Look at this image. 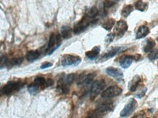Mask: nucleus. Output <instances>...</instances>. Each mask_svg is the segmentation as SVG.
Returning a JSON list of instances; mask_svg holds the SVG:
<instances>
[{
    "mask_svg": "<svg viewBox=\"0 0 158 118\" xmlns=\"http://www.w3.org/2000/svg\"><path fill=\"white\" fill-rule=\"evenodd\" d=\"M75 78L76 75L74 74H69L62 77L58 82V89L60 90V92L63 93H68V88L74 82Z\"/></svg>",
    "mask_w": 158,
    "mask_h": 118,
    "instance_id": "nucleus-1",
    "label": "nucleus"
},
{
    "mask_svg": "<svg viewBox=\"0 0 158 118\" xmlns=\"http://www.w3.org/2000/svg\"><path fill=\"white\" fill-rule=\"evenodd\" d=\"M106 82L104 80H98L93 84L91 91H90V98L93 100L95 97L105 88Z\"/></svg>",
    "mask_w": 158,
    "mask_h": 118,
    "instance_id": "nucleus-2",
    "label": "nucleus"
},
{
    "mask_svg": "<svg viewBox=\"0 0 158 118\" xmlns=\"http://www.w3.org/2000/svg\"><path fill=\"white\" fill-rule=\"evenodd\" d=\"M91 23V18H89L87 15H84L82 20L80 22L77 23V24L74 26V29H73V32L76 34H78L82 33V32H84L87 27L90 25Z\"/></svg>",
    "mask_w": 158,
    "mask_h": 118,
    "instance_id": "nucleus-3",
    "label": "nucleus"
},
{
    "mask_svg": "<svg viewBox=\"0 0 158 118\" xmlns=\"http://www.w3.org/2000/svg\"><path fill=\"white\" fill-rule=\"evenodd\" d=\"M122 92V88L117 85H112L104 90L101 93V97L104 98H111L120 95Z\"/></svg>",
    "mask_w": 158,
    "mask_h": 118,
    "instance_id": "nucleus-4",
    "label": "nucleus"
},
{
    "mask_svg": "<svg viewBox=\"0 0 158 118\" xmlns=\"http://www.w3.org/2000/svg\"><path fill=\"white\" fill-rule=\"evenodd\" d=\"M95 73H82L78 77L77 80V84L80 86L82 85H88L90 82L93 80L95 77Z\"/></svg>",
    "mask_w": 158,
    "mask_h": 118,
    "instance_id": "nucleus-5",
    "label": "nucleus"
},
{
    "mask_svg": "<svg viewBox=\"0 0 158 118\" xmlns=\"http://www.w3.org/2000/svg\"><path fill=\"white\" fill-rule=\"evenodd\" d=\"M81 62V58L79 56H71V55H65L62 58L61 64L63 67L68 66H77Z\"/></svg>",
    "mask_w": 158,
    "mask_h": 118,
    "instance_id": "nucleus-6",
    "label": "nucleus"
},
{
    "mask_svg": "<svg viewBox=\"0 0 158 118\" xmlns=\"http://www.w3.org/2000/svg\"><path fill=\"white\" fill-rule=\"evenodd\" d=\"M137 102L134 99V98H131L127 104L126 106L124 107L122 112H120V117H125L131 115L135 109L136 106H137Z\"/></svg>",
    "mask_w": 158,
    "mask_h": 118,
    "instance_id": "nucleus-7",
    "label": "nucleus"
},
{
    "mask_svg": "<svg viewBox=\"0 0 158 118\" xmlns=\"http://www.w3.org/2000/svg\"><path fill=\"white\" fill-rule=\"evenodd\" d=\"M114 109V105L112 103H104L101 105H99L94 111V115H104L106 113L111 112Z\"/></svg>",
    "mask_w": 158,
    "mask_h": 118,
    "instance_id": "nucleus-8",
    "label": "nucleus"
},
{
    "mask_svg": "<svg viewBox=\"0 0 158 118\" xmlns=\"http://www.w3.org/2000/svg\"><path fill=\"white\" fill-rule=\"evenodd\" d=\"M20 85L19 82H9L6 85L3 87L0 90V94L1 95H9L15 91L17 88H18Z\"/></svg>",
    "mask_w": 158,
    "mask_h": 118,
    "instance_id": "nucleus-9",
    "label": "nucleus"
},
{
    "mask_svg": "<svg viewBox=\"0 0 158 118\" xmlns=\"http://www.w3.org/2000/svg\"><path fill=\"white\" fill-rule=\"evenodd\" d=\"M128 29V24H127L126 22L125 21H119L117 23H116V26L115 28V34H116L117 36H121L122 35H124V34L127 32Z\"/></svg>",
    "mask_w": 158,
    "mask_h": 118,
    "instance_id": "nucleus-10",
    "label": "nucleus"
},
{
    "mask_svg": "<svg viewBox=\"0 0 158 118\" xmlns=\"http://www.w3.org/2000/svg\"><path fill=\"white\" fill-rule=\"evenodd\" d=\"M106 72L109 76L114 77L119 81L122 80V77H123V73H122V70L115 68V67H108L106 69Z\"/></svg>",
    "mask_w": 158,
    "mask_h": 118,
    "instance_id": "nucleus-11",
    "label": "nucleus"
},
{
    "mask_svg": "<svg viewBox=\"0 0 158 118\" xmlns=\"http://www.w3.org/2000/svg\"><path fill=\"white\" fill-rule=\"evenodd\" d=\"M134 59L133 56H125L122 57L120 60V64L123 69H128L133 63V60Z\"/></svg>",
    "mask_w": 158,
    "mask_h": 118,
    "instance_id": "nucleus-12",
    "label": "nucleus"
},
{
    "mask_svg": "<svg viewBox=\"0 0 158 118\" xmlns=\"http://www.w3.org/2000/svg\"><path fill=\"white\" fill-rule=\"evenodd\" d=\"M125 49V47H115V48H112L111 50H110L108 53H105V54L101 57V58L106 60V59L114 57V56H116L117 53L123 51Z\"/></svg>",
    "mask_w": 158,
    "mask_h": 118,
    "instance_id": "nucleus-13",
    "label": "nucleus"
},
{
    "mask_svg": "<svg viewBox=\"0 0 158 118\" xmlns=\"http://www.w3.org/2000/svg\"><path fill=\"white\" fill-rule=\"evenodd\" d=\"M149 29L146 26H141L138 29L137 32H136V36L135 38L137 39H142V38L145 37L149 34Z\"/></svg>",
    "mask_w": 158,
    "mask_h": 118,
    "instance_id": "nucleus-14",
    "label": "nucleus"
},
{
    "mask_svg": "<svg viewBox=\"0 0 158 118\" xmlns=\"http://www.w3.org/2000/svg\"><path fill=\"white\" fill-rule=\"evenodd\" d=\"M39 56H40V53L37 50H32V51L28 52L26 56V58L29 62H33V61H36L39 57Z\"/></svg>",
    "mask_w": 158,
    "mask_h": 118,
    "instance_id": "nucleus-15",
    "label": "nucleus"
},
{
    "mask_svg": "<svg viewBox=\"0 0 158 118\" xmlns=\"http://www.w3.org/2000/svg\"><path fill=\"white\" fill-rule=\"evenodd\" d=\"M155 46V43L152 39H148L145 41L144 46L143 49L145 53H148V52L151 51L153 49V47Z\"/></svg>",
    "mask_w": 158,
    "mask_h": 118,
    "instance_id": "nucleus-16",
    "label": "nucleus"
},
{
    "mask_svg": "<svg viewBox=\"0 0 158 118\" xmlns=\"http://www.w3.org/2000/svg\"><path fill=\"white\" fill-rule=\"evenodd\" d=\"M61 36L64 39H69L71 37V33H72V29L69 26H63L61 28Z\"/></svg>",
    "mask_w": 158,
    "mask_h": 118,
    "instance_id": "nucleus-17",
    "label": "nucleus"
},
{
    "mask_svg": "<svg viewBox=\"0 0 158 118\" xmlns=\"http://www.w3.org/2000/svg\"><path fill=\"white\" fill-rule=\"evenodd\" d=\"M115 24V20L113 18H109L102 24V27L107 31H110Z\"/></svg>",
    "mask_w": 158,
    "mask_h": 118,
    "instance_id": "nucleus-18",
    "label": "nucleus"
},
{
    "mask_svg": "<svg viewBox=\"0 0 158 118\" xmlns=\"http://www.w3.org/2000/svg\"><path fill=\"white\" fill-rule=\"evenodd\" d=\"M100 53V48L99 47H93V50L90 51H88L86 53V56L90 59H93L98 56V55Z\"/></svg>",
    "mask_w": 158,
    "mask_h": 118,
    "instance_id": "nucleus-19",
    "label": "nucleus"
},
{
    "mask_svg": "<svg viewBox=\"0 0 158 118\" xmlns=\"http://www.w3.org/2000/svg\"><path fill=\"white\" fill-rule=\"evenodd\" d=\"M141 82V79L139 76H135V78L133 80L132 82H131V86L130 87V90H131L132 92H134L135 91H136L137 89V87L139 86V82Z\"/></svg>",
    "mask_w": 158,
    "mask_h": 118,
    "instance_id": "nucleus-20",
    "label": "nucleus"
},
{
    "mask_svg": "<svg viewBox=\"0 0 158 118\" xmlns=\"http://www.w3.org/2000/svg\"><path fill=\"white\" fill-rule=\"evenodd\" d=\"M133 11V7L132 5H126V6L124 7L123 9H122V15L123 17H125V18H126V17H128Z\"/></svg>",
    "mask_w": 158,
    "mask_h": 118,
    "instance_id": "nucleus-21",
    "label": "nucleus"
},
{
    "mask_svg": "<svg viewBox=\"0 0 158 118\" xmlns=\"http://www.w3.org/2000/svg\"><path fill=\"white\" fill-rule=\"evenodd\" d=\"M135 9L137 10L141 11V12H144L145 10V9L147 7V4L144 2L142 0H139L137 2H135Z\"/></svg>",
    "mask_w": 158,
    "mask_h": 118,
    "instance_id": "nucleus-22",
    "label": "nucleus"
},
{
    "mask_svg": "<svg viewBox=\"0 0 158 118\" xmlns=\"http://www.w3.org/2000/svg\"><path fill=\"white\" fill-rule=\"evenodd\" d=\"M56 44V36L54 34H51V35H50V39H49L48 45H47V50H50V49L53 48Z\"/></svg>",
    "mask_w": 158,
    "mask_h": 118,
    "instance_id": "nucleus-23",
    "label": "nucleus"
},
{
    "mask_svg": "<svg viewBox=\"0 0 158 118\" xmlns=\"http://www.w3.org/2000/svg\"><path fill=\"white\" fill-rule=\"evenodd\" d=\"M98 10L97 9L96 7H93V8H91V9L87 12V15H86L92 19V18H95V17L98 15Z\"/></svg>",
    "mask_w": 158,
    "mask_h": 118,
    "instance_id": "nucleus-24",
    "label": "nucleus"
},
{
    "mask_svg": "<svg viewBox=\"0 0 158 118\" xmlns=\"http://www.w3.org/2000/svg\"><path fill=\"white\" fill-rule=\"evenodd\" d=\"M34 82L35 85H37V86H42V85H45V83H46V80H45V79L44 78V77H36V78L35 79Z\"/></svg>",
    "mask_w": 158,
    "mask_h": 118,
    "instance_id": "nucleus-25",
    "label": "nucleus"
},
{
    "mask_svg": "<svg viewBox=\"0 0 158 118\" xmlns=\"http://www.w3.org/2000/svg\"><path fill=\"white\" fill-rule=\"evenodd\" d=\"M23 58H18L11 59L9 63L11 66H17L20 65L23 62Z\"/></svg>",
    "mask_w": 158,
    "mask_h": 118,
    "instance_id": "nucleus-26",
    "label": "nucleus"
},
{
    "mask_svg": "<svg viewBox=\"0 0 158 118\" xmlns=\"http://www.w3.org/2000/svg\"><path fill=\"white\" fill-rule=\"evenodd\" d=\"M38 88H38L37 85L34 84V85H31L28 87V91H29L31 94H32V95H35V94L38 92V90H39Z\"/></svg>",
    "mask_w": 158,
    "mask_h": 118,
    "instance_id": "nucleus-27",
    "label": "nucleus"
},
{
    "mask_svg": "<svg viewBox=\"0 0 158 118\" xmlns=\"http://www.w3.org/2000/svg\"><path fill=\"white\" fill-rule=\"evenodd\" d=\"M149 58L150 60H156L157 58V50H155V51H152L149 53Z\"/></svg>",
    "mask_w": 158,
    "mask_h": 118,
    "instance_id": "nucleus-28",
    "label": "nucleus"
},
{
    "mask_svg": "<svg viewBox=\"0 0 158 118\" xmlns=\"http://www.w3.org/2000/svg\"><path fill=\"white\" fill-rule=\"evenodd\" d=\"M115 5V2L109 1V0H106L105 2H104V8L106 9V8H109L111 7H112L113 5Z\"/></svg>",
    "mask_w": 158,
    "mask_h": 118,
    "instance_id": "nucleus-29",
    "label": "nucleus"
},
{
    "mask_svg": "<svg viewBox=\"0 0 158 118\" xmlns=\"http://www.w3.org/2000/svg\"><path fill=\"white\" fill-rule=\"evenodd\" d=\"M115 34H109L107 35V39H106V43H111L112 41L114 38H115Z\"/></svg>",
    "mask_w": 158,
    "mask_h": 118,
    "instance_id": "nucleus-30",
    "label": "nucleus"
},
{
    "mask_svg": "<svg viewBox=\"0 0 158 118\" xmlns=\"http://www.w3.org/2000/svg\"><path fill=\"white\" fill-rule=\"evenodd\" d=\"M52 66H53V64H52L51 63H45V64H43L41 66L40 69H47L49 68V67H51Z\"/></svg>",
    "mask_w": 158,
    "mask_h": 118,
    "instance_id": "nucleus-31",
    "label": "nucleus"
},
{
    "mask_svg": "<svg viewBox=\"0 0 158 118\" xmlns=\"http://www.w3.org/2000/svg\"><path fill=\"white\" fill-rule=\"evenodd\" d=\"M143 117H144V112H142V111H141L140 112H139L138 114L134 115L132 118H143Z\"/></svg>",
    "mask_w": 158,
    "mask_h": 118,
    "instance_id": "nucleus-32",
    "label": "nucleus"
},
{
    "mask_svg": "<svg viewBox=\"0 0 158 118\" xmlns=\"http://www.w3.org/2000/svg\"><path fill=\"white\" fill-rule=\"evenodd\" d=\"M53 80H52V79H48V80H47V81H46V86L47 87H49V86H51L52 85H53Z\"/></svg>",
    "mask_w": 158,
    "mask_h": 118,
    "instance_id": "nucleus-33",
    "label": "nucleus"
},
{
    "mask_svg": "<svg viewBox=\"0 0 158 118\" xmlns=\"http://www.w3.org/2000/svg\"><path fill=\"white\" fill-rule=\"evenodd\" d=\"M3 59H4V57H0V64L2 62V61H3Z\"/></svg>",
    "mask_w": 158,
    "mask_h": 118,
    "instance_id": "nucleus-34",
    "label": "nucleus"
},
{
    "mask_svg": "<svg viewBox=\"0 0 158 118\" xmlns=\"http://www.w3.org/2000/svg\"><path fill=\"white\" fill-rule=\"evenodd\" d=\"M90 118H98V117H97V115H95V116H92Z\"/></svg>",
    "mask_w": 158,
    "mask_h": 118,
    "instance_id": "nucleus-35",
    "label": "nucleus"
},
{
    "mask_svg": "<svg viewBox=\"0 0 158 118\" xmlns=\"http://www.w3.org/2000/svg\"><path fill=\"white\" fill-rule=\"evenodd\" d=\"M115 1H117V0H115Z\"/></svg>",
    "mask_w": 158,
    "mask_h": 118,
    "instance_id": "nucleus-36",
    "label": "nucleus"
}]
</instances>
